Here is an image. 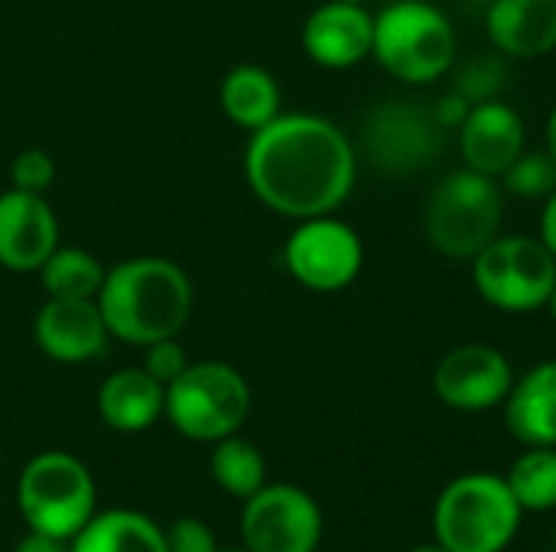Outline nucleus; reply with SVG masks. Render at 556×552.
<instances>
[{"instance_id":"f257e3e1","label":"nucleus","mask_w":556,"mask_h":552,"mask_svg":"<svg viewBox=\"0 0 556 552\" xmlns=\"http://www.w3.org/2000/svg\"><path fill=\"white\" fill-rule=\"evenodd\" d=\"M358 159L352 140L326 117L277 114L251 133L244 179L261 205L303 221L332 215L355 189Z\"/></svg>"},{"instance_id":"f03ea898","label":"nucleus","mask_w":556,"mask_h":552,"mask_svg":"<svg viewBox=\"0 0 556 552\" xmlns=\"http://www.w3.org/2000/svg\"><path fill=\"white\" fill-rule=\"evenodd\" d=\"M94 303L111 338L147 348L186 329L192 316V283L169 257H130L104 270Z\"/></svg>"},{"instance_id":"7ed1b4c3","label":"nucleus","mask_w":556,"mask_h":552,"mask_svg":"<svg viewBox=\"0 0 556 552\" xmlns=\"http://www.w3.org/2000/svg\"><path fill=\"white\" fill-rule=\"evenodd\" d=\"M521 504L492 472L453 478L433 508V537L450 552H505L521 527Z\"/></svg>"},{"instance_id":"20e7f679","label":"nucleus","mask_w":556,"mask_h":552,"mask_svg":"<svg viewBox=\"0 0 556 552\" xmlns=\"http://www.w3.org/2000/svg\"><path fill=\"white\" fill-rule=\"evenodd\" d=\"M371 55L407 85L443 78L456 65V29L427 0H397L375 16Z\"/></svg>"},{"instance_id":"39448f33","label":"nucleus","mask_w":556,"mask_h":552,"mask_svg":"<svg viewBox=\"0 0 556 552\" xmlns=\"http://www.w3.org/2000/svg\"><path fill=\"white\" fill-rule=\"evenodd\" d=\"M16 508L29 530L72 540L98 514L94 478L72 452H39L20 472Z\"/></svg>"},{"instance_id":"423d86ee","label":"nucleus","mask_w":556,"mask_h":552,"mask_svg":"<svg viewBox=\"0 0 556 552\" xmlns=\"http://www.w3.org/2000/svg\"><path fill=\"white\" fill-rule=\"evenodd\" d=\"M251 413V387L244 374L225 361H195L166 384L163 416L192 442H218L235 436Z\"/></svg>"},{"instance_id":"0eeeda50","label":"nucleus","mask_w":556,"mask_h":552,"mask_svg":"<svg viewBox=\"0 0 556 552\" xmlns=\"http://www.w3.org/2000/svg\"><path fill=\"white\" fill-rule=\"evenodd\" d=\"M502 228V185L492 176L459 169L450 172L427 198L424 231L427 241L450 260H472L498 238Z\"/></svg>"},{"instance_id":"6e6552de","label":"nucleus","mask_w":556,"mask_h":552,"mask_svg":"<svg viewBox=\"0 0 556 552\" xmlns=\"http://www.w3.org/2000/svg\"><path fill=\"white\" fill-rule=\"evenodd\" d=\"M479 296L502 312H534L547 306L556 286V257L541 238H495L472 257Z\"/></svg>"},{"instance_id":"1a4fd4ad","label":"nucleus","mask_w":556,"mask_h":552,"mask_svg":"<svg viewBox=\"0 0 556 552\" xmlns=\"http://www.w3.org/2000/svg\"><path fill=\"white\" fill-rule=\"evenodd\" d=\"M446 130L437 107L410 98H388L368 111L362 143L371 166L384 176H417L443 156Z\"/></svg>"},{"instance_id":"9d476101","label":"nucleus","mask_w":556,"mask_h":552,"mask_svg":"<svg viewBox=\"0 0 556 552\" xmlns=\"http://www.w3.org/2000/svg\"><path fill=\"white\" fill-rule=\"evenodd\" d=\"M283 264L300 286L313 293H339L358 280L365 247L352 224L332 215H316L293 228L283 244Z\"/></svg>"},{"instance_id":"9b49d317","label":"nucleus","mask_w":556,"mask_h":552,"mask_svg":"<svg viewBox=\"0 0 556 552\" xmlns=\"http://www.w3.org/2000/svg\"><path fill=\"white\" fill-rule=\"evenodd\" d=\"M241 540L248 552H316L323 543V511L296 485H264L244 501Z\"/></svg>"},{"instance_id":"f8f14e48","label":"nucleus","mask_w":556,"mask_h":552,"mask_svg":"<svg viewBox=\"0 0 556 552\" xmlns=\"http://www.w3.org/2000/svg\"><path fill=\"white\" fill-rule=\"evenodd\" d=\"M511 361L492 345H459L443 355L433 371V394L459 413L502 407L511 394Z\"/></svg>"},{"instance_id":"ddd939ff","label":"nucleus","mask_w":556,"mask_h":552,"mask_svg":"<svg viewBox=\"0 0 556 552\" xmlns=\"http://www.w3.org/2000/svg\"><path fill=\"white\" fill-rule=\"evenodd\" d=\"M59 247V218L46 195L7 189L0 192V267L36 273Z\"/></svg>"},{"instance_id":"4468645a","label":"nucleus","mask_w":556,"mask_h":552,"mask_svg":"<svg viewBox=\"0 0 556 552\" xmlns=\"http://www.w3.org/2000/svg\"><path fill=\"white\" fill-rule=\"evenodd\" d=\"M36 345L59 364H85L104 355L108 325L94 299H49L39 306L33 322Z\"/></svg>"},{"instance_id":"2eb2a0df","label":"nucleus","mask_w":556,"mask_h":552,"mask_svg":"<svg viewBox=\"0 0 556 552\" xmlns=\"http://www.w3.org/2000/svg\"><path fill=\"white\" fill-rule=\"evenodd\" d=\"M459 153L466 159V169L502 179L505 169L525 153L521 114L498 98L469 104L459 124Z\"/></svg>"},{"instance_id":"dca6fc26","label":"nucleus","mask_w":556,"mask_h":552,"mask_svg":"<svg viewBox=\"0 0 556 552\" xmlns=\"http://www.w3.org/2000/svg\"><path fill=\"white\" fill-rule=\"evenodd\" d=\"M375 16L365 3H339L329 0L316 7L303 23V49L306 55L332 72L352 68L371 55Z\"/></svg>"},{"instance_id":"f3484780","label":"nucleus","mask_w":556,"mask_h":552,"mask_svg":"<svg viewBox=\"0 0 556 552\" xmlns=\"http://www.w3.org/2000/svg\"><path fill=\"white\" fill-rule=\"evenodd\" d=\"M485 29L498 55L541 59L556 49V0H495Z\"/></svg>"},{"instance_id":"a211bd4d","label":"nucleus","mask_w":556,"mask_h":552,"mask_svg":"<svg viewBox=\"0 0 556 552\" xmlns=\"http://www.w3.org/2000/svg\"><path fill=\"white\" fill-rule=\"evenodd\" d=\"M166 407V387L147 368H121L98 387V416L117 433L150 429Z\"/></svg>"},{"instance_id":"6ab92c4d","label":"nucleus","mask_w":556,"mask_h":552,"mask_svg":"<svg viewBox=\"0 0 556 552\" xmlns=\"http://www.w3.org/2000/svg\"><path fill=\"white\" fill-rule=\"evenodd\" d=\"M502 407L508 433L521 446L556 449V361H544L518 377Z\"/></svg>"},{"instance_id":"aec40b11","label":"nucleus","mask_w":556,"mask_h":552,"mask_svg":"<svg viewBox=\"0 0 556 552\" xmlns=\"http://www.w3.org/2000/svg\"><path fill=\"white\" fill-rule=\"evenodd\" d=\"M68 552H169L166 534L140 511H98L75 537Z\"/></svg>"},{"instance_id":"412c9836","label":"nucleus","mask_w":556,"mask_h":552,"mask_svg":"<svg viewBox=\"0 0 556 552\" xmlns=\"http://www.w3.org/2000/svg\"><path fill=\"white\" fill-rule=\"evenodd\" d=\"M218 104L225 117L241 130H261L280 111V85L261 65H235L218 88Z\"/></svg>"},{"instance_id":"4be33fe9","label":"nucleus","mask_w":556,"mask_h":552,"mask_svg":"<svg viewBox=\"0 0 556 552\" xmlns=\"http://www.w3.org/2000/svg\"><path fill=\"white\" fill-rule=\"evenodd\" d=\"M36 273L49 299H94L104 283V264L81 247H55Z\"/></svg>"},{"instance_id":"5701e85b","label":"nucleus","mask_w":556,"mask_h":552,"mask_svg":"<svg viewBox=\"0 0 556 552\" xmlns=\"http://www.w3.org/2000/svg\"><path fill=\"white\" fill-rule=\"evenodd\" d=\"M212 446H215L212 459H208L212 478L225 495L248 501L251 495H257L267 485V462L254 442H248L235 433V436H225Z\"/></svg>"},{"instance_id":"b1692460","label":"nucleus","mask_w":556,"mask_h":552,"mask_svg":"<svg viewBox=\"0 0 556 552\" xmlns=\"http://www.w3.org/2000/svg\"><path fill=\"white\" fill-rule=\"evenodd\" d=\"M508 488L525 514H547L556 508V449L528 446L508 472Z\"/></svg>"},{"instance_id":"393cba45","label":"nucleus","mask_w":556,"mask_h":552,"mask_svg":"<svg viewBox=\"0 0 556 552\" xmlns=\"http://www.w3.org/2000/svg\"><path fill=\"white\" fill-rule=\"evenodd\" d=\"M502 189L518 198H551L556 192V159L547 150H525L505 169Z\"/></svg>"},{"instance_id":"a878e982","label":"nucleus","mask_w":556,"mask_h":552,"mask_svg":"<svg viewBox=\"0 0 556 552\" xmlns=\"http://www.w3.org/2000/svg\"><path fill=\"white\" fill-rule=\"evenodd\" d=\"M505 81V68L495 55H482V59H472L459 68V78H456V94L466 98L469 104H479V101H492L498 94Z\"/></svg>"},{"instance_id":"bb28decb","label":"nucleus","mask_w":556,"mask_h":552,"mask_svg":"<svg viewBox=\"0 0 556 552\" xmlns=\"http://www.w3.org/2000/svg\"><path fill=\"white\" fill-rule=\"evenodd\" d=\"M52 179H55V159L46 150H39V146L20 150L13 156V163H10V182H13V189L46 195V189L52 185Z\"/></svg>"},{"instance_id":"cd10ccee","label":"nucleus","mask_w":556,"mask_h":552,"mask_svg":"<svg viewBox=\"0 0 556 552\" xmlns=\"http://www.w3.org/2000/svg\"><path fill=\"white\" fill-rule=\"evenodd\" d=\"M143 368L166 387L189 368V358H186V348L176 338H163V342H153V345L143 348Z\"/></svg>"},{"instance_id":"c85d7f7f","label":"nucleus","mask_w":556,"mask_h":552,"mask_svg":"<svg viewBox=\"0 0 556 552\" xmlns=\"http://www.w3.org/2000/svg\"><path fill=\"white\" fill-rule=\"evenodd\" d=\"M163 534H166V550L169 552H218L215 530L199 517H179Z\"/></svg>"},{"instance_id":"c756f323","label":"nucleus","mask_w":556,"mask_h":552,"mask_svg":"<svg viewBox=\"0 0 556 552\" xmlns=\"http://www.w3.org/2000/svg\"><path fill=\"white\" fill-rule=\"evenodd\" d=\"M13 552H68L65 550V540H55V537H46V534H36L29 530Z\"/></svg>"},{"instance_id":"7c9ffc66","label":"nucleus","mask_w":556,"mask_h":552,"mask_svg":"<svg viewBox=\"0 0 556 552\" xmlns=\"http://www.w3.org/2000/svg\"><path fill=\"white\" fill-rule=\"evenodd\" d=\"M541 241L547 244V251L556 257V192L547 198L544 215H541Z\"/></svg>"},{"instance_id":"2f4dec72","label":"nucleus","mask_w":556,"mask_h":552,"mask_svg":"<svg viewBox=\"0 0 556 552\" xmlns=\"http://www.w3.org/2000/svg\"><path fill=\"white\" fill-rule=\"evenodd\" d=\"M547 153L556 159V104L551 111V120H547Z\"/></svg>"},{"instance_id":"473e14b6","label":"nucleus","mask_w":556,"mask_h":552,"mask_svg":"<svg viewBox=\"0 0 556 552\" xmlns=\"http://www.w3.org/2000/svg\"><path fill=\"white\" fill-rule=\"evenodd\" d=\"M410 552H450V550H446L443 543H437V540H433V543H420V547H414Z\"/></svg>"},{"instance_id":"72a5a7b5","label":"nucleus","mask_w":556,"mask_h":552,"mask_svg":"<svg viewBox=\"0 0 556 552\" xmlns=\"http://www.w3.org/2000/svg\"><path fill=\"white\" fill-rule=\"evenodd\" d=\"M547 309H551V316H554V322H556V286H554V293H551V299H547Z\"/></svg>"},{"instance_id":"f704fd0d","label":"nucleus","mask_w":556,"mask_h":552,"mask_svg":"<svg viewBox=\"0 0 556 552\" xmlns=\"http://www.w3.org/2000/svg\"><path fill=\"white\" fill-rule=\"evenodd\" d=\"M339 3H365V0H339Z\"/></svg>"},{"instance_id":"c9c22d12","label":"nucleus","mask_w":556,"mask_h":552,"mask_svg":"<svg viewBox=\"0 0 556 552\" xmlns=\"http://www.w3.org/2000/svg\"><path fill=\"white\" fill-rule=\"evenodd\" d=\"M218 552H248V550H244V547H241V550H218Z\"/></svg>"}]
</instances>
